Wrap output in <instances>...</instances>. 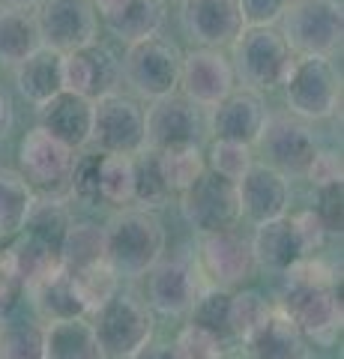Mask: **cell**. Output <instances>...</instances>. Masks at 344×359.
Instances as JSON below:
<instances>
[{
  "label": "cell",
  "instance_id": "obj_52",
  "mask_svg": "<svg viewBox=\"0 0 344 359\" xmlns=\"http://www.w3.org/2000/svg\"><path fill=\"white\" fill-rule=\"evenodd\" d=\"M221 359H240V356H234V353H225V356H221Z\"/></svg>",
  "mask_w": 344,
  "mask_h": 359
},
{
  "label": "cell",
  "instance_id": "obj_45",
  "mask_svg": "<svg viewBox=\"0 0 344 359\" xmlns=\"http://www.w3.org/2000/svg\"><path fill=\"white\" fill-rule=\"evenodd\" d=\"M305 177L312 180V186L341 183V153H336V150H317L312 165H308Z\"/></svg>",
  "mask_w": 344,
  "mask_h": 359
},
{
  "label": "cell",
  "instance_id": "obj_46",
  "mask_svg": "<svg viewBox=\"0 0 344 359\" xmlns=\"http://www.w3.org/2000/svg\"><path fill=\"white\" fill-rule=\"evenodd\" d=\"M294 224H296L299 240H303V245H305V255L317 252L320 245H324V240L329 237V233L324 231V224H320V219L315 216L312 210H305V212H299V216H294Z\"/></svg>",
  "mask_w": 344,
  "mask_h": 359
},
{
  "label": "cell",
  "instance_id": "obj_33",
  "mask_svg": "<svg viewBox=\"0 0 344 359\" xmlns=\"http://www.w3.org/2000/svg\"><path fill=\"white\" fill-rule=\"evenodd\" d=\"M33 189L13 168H0V243L15 237L33 204Z\"/></svg>",
  "mask_w": 344,
  "mask_h": 359
},
{
  "label": "cell",
  "instance_id": "obj_28",
  "mask_svg": "<svg viewBox=\"0 0 344 359\" xmlns=\"http://www.w3.org/2000/svg\"><path fill=\"white\" fill-rule=\"evenodd\" d=\"M42 48L39 25L30 9H0V63L18 66Z\"/></svg>",
  "mask_w": 344,
  "mask_h": 359
},
{
  "label": "cell",
  "instance_id": "obj_41",
  "mask_svg": "<svg viewBox=\"0 0 344 359\" xmlns=\"http://www.w3.org/2000/svg\"><path fill=\"white\" fill-rule=\"evenodd\" d=\"M207 159H209L207 162L209 171L234 180V183L254 165L252 162V147H246V144H234V141H213Z\"/></svg>",
  "mask_w": 344,
  "mask_h": 359
},
{
  "label": "cell",
  "instance_id": "obj_27",
  "mask_svg": "<svg viewBox=\"0 0 344 359\" xmlns=\"http://www.w3.org/2000/svg\"><path fill=\"white\" fill-rule=\"evenodd\" d=\"M27 294H30L33 309L39 311V318L46 323L69 320V318H87L81 299H78V294H75L72 276L66 273L63 266L57 269V273L46 276L39 285H33Z\"/></svg>",
  "mask_w": 344,
  "mask_h": 359
},
{
  "label": "cell",
  "instance_id": "obj_35",
  "mask_svg": "<svg viewBox=\"0 0 344 359\" xmlns=\"http://www.w3.org/2000/svg\"><path fill=\"white\" fill-rule=\"evenodd\" d=\"M69 276H72L75 294H78L81 306H84V314H93L99 306H105V302L120 290V276L111 269L108 261L78 269V273H69Z\"/></svg>",
  "mask_w": 344,
  "mask_h": 359
},
{
  "label": "cell",
  "instance_id": "obj_18",
  "mask_svg": "<svg viewBox=\"0 0 344 359\" xmlns=\"http://www.w3.org/2000/svg\"><path fill=\"white\" fill-rule=\"evenodd\" d=\"M180 4L183 30L201 48H228L246 27L237 0H180Z\"/></svg>",
  "mask_w": 344,
  "mask_h": 359
},
{
  "label": "cell",
  "instance_id": "obj_4",
  "mask_svg": "<svg viewBox=\"0 0 344 359\" xmlns=\"http://www.w3.org/2000/svg\"><path fill=\"white\" fill-rule=\"evenodd\" d=\"M279 21V33L296 57H332L341 48V0H287Z\"/></svg>",
  "mask_w": 344,
  "mask_h": 359
},
{
  "label": "cell",
  "instance_id": "obj_39",
  "mask_svg": "<svg viewBox=\"0 0 344 359\" xmlns=\"http://www.w3.org/2000/svg\"><path fill=\"white\" fill-rule=\"evenodd\" d=\"M0 359H42L39 323L0 320Z\"/></svg>",
  "mask_w": 344,
  "mask_h": 359
},
{
  "label": "cell",
  "instance_id": "obj_30",
  "mask_svg": "<svg viewBox=\"0 0 344 359\" xmlns=\"http://www.w3.org/2000/svg\"><path fill=\"white\" fill-rule=\"evenodd\" d=\"M105 261V228L93 222H78L69 224L60 245V266L66 273H78L93 264Z\"/></svg>",
  "mask_w": 344,
  "mask_h": 359
},
{
  "label": "cell",
  "instance_id": "obj_19",
  "mask_svg": "<svg viewBox=\"0 0 344 359\" xmlns=\"http://www.w3.org/2000/svg\"><path fill=\"white\" fill-rule=\"evenodd\" d=\"M237 195H240V216L249 222H273L287 216L291 207V180L279 174L270 165H252L246 174L237 180Z\"/></svg>",
  "mask_w": 344,
  "mask_h": 359
},
{
  "label": "cell",
  "instance_id": "obj_36",
  "mask_svg": "<svg viewBox=\"0 0 344 359\" xmlns=\"http://www.w3.org/2000/svg\"><path fill=\"white\" fill-rule=\"evenodd\" d=\"M99 201L114 207L135 204V189H132V156H105L99 165Z\"/></svg>",
  "mask_w": 344,
  "mask_h": 359
},
{
  "label": "cell",
  "instance_id": "obj_7",
  "mask_svg": "<svg viewBox=\"0 0 344 359\" xmlns=\"http://www.w3.org/2000/svg\"><path fill=\"white\" fill-rule=\"evenodd\" d=\"M180 69H183V51L165 36H147L141 42H132L123 57L126 84L135 90L141 99H162L177 93L180 87Z\"/></svg>",
  "mask_w": 344,
  "mask_h": 359
},
{
  "label": "cell",
  "instance_id": "obj_53",
  "mask_svg": "<svg viewBox=\"0 0 344 359\" xmlns=\"http://www.w3.org/2000/svg\"><path fill=\"white\" fill-rule=\"evenodd\" d=\"M162 4H168V0H162Z\"/></svg>",
  "mask_w": 344,
  "mask_h": 359
},
{
  "label": "cell",
  "instance_id": "obj_3",
  "mask_svg": "<svg viewBox=\"0 0 344 359\" xmlns=\"http://www.w3.org/2000/svg\"><path fill=\"white\" fill-rule=\"evenodd\" d=\"M296 54L275 27H242L240 36L231 42V69L234 78L254 93L275 90Z\"/></svg>",
  "mask_w": 344,
  "mask_h": 359
},
{
  "label": "cell",
  "instance_id": "obj_50",
  "mask_svg": "<svg viewBox=\"0 0 344 359\" xmlns=\"http://www.w3.org/2000/svg\"><path fill=\"white\" fill-rule=\"evenodd\" d=\"M90 4H93V9H96V15L105 21V18H111L114 13H120V9H123L129 0H90Z\"/></svg>",
  "mask_w": 344,
  "mask_h": 359
},
{
  "label": "cell",
  "instance_id": "obj_9",
  "mask_svg": "<svg viewBox=\"0 0 344 359\" xmlns=\"http://www.w3.org/2000/svg\"><path fill=\"white\" fill-rule=\"evenodd\" d=\"M180 210H183V219L192 224L201 237L219 233V231H231L242 219L237 183L216 171H209V168L186 192H180Z\"/></svg>",
  "mask_w": 344,
  "mask_h": 359
},
{
  "label": "cell",
  "instance_id": "obj_21",
  "mask_svg": "<svg viewBox=\"0 0 344 359\" xmlns=\"http://www.w3.org/2000/svg\"><path fill=\"white\" fill-rule=\"evenodd\" d=\"M39 129H46L51 138H57L69 150H81L90 144L93 132V102L72 90H60L48 102L36 108Z\"/></svg>",
  "mask_w": 344,
  "mask_h": 359
},
{
  "label": "cell",
  "instance_id": "obj_17",
  "mask_svg": "<svg viewBox=\"0 0 344 359\" xmlns=\"http://www.w3.org/2000/svg\"><path fill=\"white\" fill-rule=\"evenodd\" d=\"M237 78L231 60L219 48H195L183 54L180 90L195 108H213L234 90Z\"/></svg>",
  "mask_w": 344,
  "mask_h": 359
},
{
  "label": "cell",
  "instance_id": "obj_5",
  "mask_svg": "<svg viewBox=\"0 0 344 359\" xmlns=\"http://www.w3.org/2000/svg\"><path fill=\"white\" fill-rule=\"evenodd\" d=\"M90 323L105 359H129L156 332L153 309L141 297L126 294V290H117L105 306H99L90 314Z\"/></svg>",
  "mask_w": 344,
  "mask_h": 359
},
{
  "label": "cell",
  "instance_id": "obj_47",
  "mask_svg": "<svg viewBox=\"0 0 344 359\" xmlns=\"http://www.w3.org/2000/svg\"><path fill=\"white\" fill-rule=\"evenodd\" d=\"M18 294H21V285L13 278V273H9V266H6V257L0 252V320H6V314L13 311Z\"/></svg>",
  "mask_w": 344,
  "mask_h": 359
},
{
  "label": "cell",
  "instance_id": "obj_10",
  "mask_svg": "<svg viewBox=\"0 0 344 359\" xmlns=\"http://www.w3.org/2000/svg\"><path fill=\"white\" fill-rule=\"evenodd\" d=\"M266 156L263 165L275 168L279 174L291 177H305L308 165H312L317 147V135L312 132L305 120L294 114H266V123L254 141Z\"/></svg>",
  "mask_w": 344,
  "mask_h": 359
},
{
  "label": "cell",
  "instance_id": "obj_11",
  "mask_svg": "<svg viewBox=\"0 0 344 359\" xmlns=\"http://www.w3.org/2000/svg\"><path fill=\"white\" fill-rule=\"evenodd\" d=\"M96 144L105 156H135L147 147L144 141V108L138 99L123 93H108L93 102V132Z\"/></svg>",
  "mask_w": 344,
  "mask_h": 359
},
{
  "label": "cell",
  "instance_id": "obj_37",
  "mask_svg": "<svg viewBox=\"0 0 344 359\" xmlns=\"http://www.w3.org/2000/svg\"><path fill=\"white\" fill-rule=\"evenodd\" d=\"M159 165H162V177H165L168 192H186V189L207 171L204 153L198 147L165 150V153H159Z\"/></svg>",
  "mask_w": 344,
  "mask_h": 359
},
{
  "label": "cell",
  "instance_id": "obj_24",
  "mask_svg": "<svg viewBox=\"0 0 344 359\" xmlns=\"http://www.w3.org/2000/svg\"><path fill=\"white\" fill-rule=\"evenodd\" d=\"M15 84L30 105L39 108L42 102H48L63 90V54L46 48V45L36 48L27 60L15 66Z\"/></svg>",
  "mask_w": 344,
  "mask_h": 359
},
{
  "label": "cell",
  "instance_id": "obj_2",
  "mask_svg": "<svg viewBox=\"0 0 344 359\" xmlns=\"http://www.w3.org/2000/svg\"><path fill=\"white\" fill-rule=\"evenodd\" d=\"M165 224L150 210H120L105 224V261L120 278H141L165 255Z\"/></svg>",
  "mask_w": 344,
  "mask_h": 359
},
{
  "label": "cell",
  "instance_id": "obj_22",
  "mask_svg": "<svg viewBox=\"0 0 344 359\" xmlns=\"http://www.w3.org/2000/svg\"><path fill=\"white\" fill-rule=\"evenodd\" d=\"M249 243H252L254 264H258L261 269H270V273H287L294 264L308 257L291 216L261 222Z\"/></svg>",
  "mask_w": 344,
  "mask_h": 359
},
{
  "label": "cell",
  "instance_id": "obj_15",
  "mask_svg": "<svg viewBox=\"0 0 344 359\" xmlns=\"http://www.w3.org/2000/svg\"><path fill=\"white\" fill-rule=\"evenodd\" d=\"M120 84V60L102 42H90L84 48L63 54V90H72L84 99H102L117 93Z\"/></svg>",
  "mask_w": 344,
  "mask_h": 359
},
{
  "label": "cell",
  "instance_id": "obj_43",
  "mask_svg": "<svg viewBox=\"0 0 344 359\" xmlns=\"http://www.w3.org/2000/svg\"><path fill=\"white\" fill-rule=\"evenodd\" d=\"M312 212L320 219L326 233H341V183L315 186V207Z\"/></svg>",
  "mask_w": 344,
  "mask_h": 359
},
{
  "label": "cell",
  "instance_id": "obj_31",
  "mask_svg": "<svg viewBox=\"0 0 344 359\" xmlns=\"http://www.w3.org/2000/svg\"><path fill=\"white\" fill-rule=\"evenodd\" d=\"M69 224H72V216H69V210H66L63 201L33 198V204L25 216V224H21V233H27V237L51 245L54 252H60Z\"/></svg>",
  "mask_w": 344,
  "mask_h": 359
},
{
  "label": "cell",
  "instance_id": "obj_13",
  "mask_svg": "<svg viewBox=\"0 0 344 359\" xmlns=\"http://www.w3.org/2000/svg\"><path fill=\"white\" fill-rule=\"evenodd\" d=\"M144 141H147V150L156 153L198 147V141H201L198 108L180 93L153 99V105L144 111Z\"/></svg>",
  "mask_w": 344,
  "mask_h": 359
},
{
  "label": "cell",
  "instance_id": "obj_38",
  "mask_svg": "<svg viewBox=\"0 0 344 359\" xmlns=\"http://www.w3.org/2000/svg\"><path fill=\"white\" fill-rule=\"evenodd\" d=\"M270 311L273 306L258 290H237V294H231V332H234V341L246 344L258 332L261 323L270 318Z\"/></svg>",
  "mask_w": 344,
  "mask_h": 359
},
{
  "label": "cell",
  "instance_id": "obj_8",
  "mask_svg": "<svg viewBox=\"0 0 344 359\" xmlns=\"http://www.w3.org/2000/svg\"><path fill=\"white\" fill-rule=\"evenodd\" d=\"M75 165V150H69L46 129H30L18 147V174L33 189V195L51 201L69 198V174Z\"/></svg>",
  "mask_w": 344,
  "mask_h": 359
},
{
  "label": "cell",
  "instance_id": "obj_6",
  "mask_svg": "<svg viewBox=\"0 0 344 359\" xmlns=\"http://www.w3.org/2000/svg\"><path fill=\"white\" fill-rule=\"evenodd\" d=\"M284 102L299 120H329L341 105V75L329 57H294L284 75Z\"/></svg>",
  "mask_w": 344,
  "mask_h": 359
},
{
  "label": "cell",
  "instance_id": "obj_29",
  "mask_svg": "<svg viewBox=\"0 0 344 359\" xmlns=\"http://www.w3.org/2000/svg\"><path fill=\"white\" fill-rule=\"evenodd\" d=\"M108 30L114 33L120 42H141L147 36H156L165 25V4L162 0H129V4L105 18Z\"/></svg>",
  "mask_w": 344,
  "mask_h": 359
},
{
  "label": "cell",
  "instance_id": "obj_12",
  "mask_svg": "<svg viewBox=\"0 0 344 359\" xmlns=\"http://www.w3.org/2000/svg\"><path fill=\"white\" fill-rule=\"evenodd\" d=\"M33 15H36L42 45L57 54H69L96 42L99 15L90 0H42Z\"/></svg>",
  "mask_w": 344,
  "mask_h": 359
},
{
  "label": "cell",
  "instance_id": "obj_14",
  "mask_svg": "<svg viewBox=\"0 0 344 359\" xmlns=\"http://www.w3.org/2000/svg\"><path fill=\"white\" fill-rule=\"evenodd\" d=\"M254 255L252 243L231 228L219 233H207L201 240V255H198V269L209 287H237L249 282L254 273Z\"/></svg>",
  "mask_w": 344,
  "mask_h": 359
},
{
  "label": "cell",
  "instance_id": "obj_49",
  "mask_svg": "<svg viewBox=\"0 0 344 359\" xmlns=\"http://www.w3.org/2000/svg\"><path fill=\"white\" fill-rule=\"evenodd\" d=\"M15 123V111H13V99H9L6 90H0V141L9 135V129H13Z\"/></svg>",
  "mask_w": 344,
  "mask_h": 359
},
{
  "label": "cell",
  "instance_id": "obj_16",
  "mask_svg": "<svg viewBox=\"0 0 344 359\" xmlns=\"http://www.w3.org/2000/svg\"><path fill=\"white\" fill-rule=\"evenodd\" d=\"M207 287L201 269L188 257H174V261H159L150 269L147 278V306L159 314H188L198 294Z\"/></svg>",
  "mask_w": 344,
  "mask_h": 359
},
{
  "label": "cell",
  "instance_id": "obj_23",
  "mask_svg": "<svg viewBox=\"0 0 344 359\" xmlns=\"http://www.w3.org/2000/svg\"><path fill=\"white\" fill-rule=\"evenodd\" d=\"M42 359H105L90 318L54 320L42 327Z\"/></svg>",
  "mask_w": 344,
  "mask_h": 359
},
{
  "label": "cell",
  "instance_id": "obj_42",
  "mask_svg": "<svg viewBox=\"0 0 344 359\" xmlns=\"http://www.w3.org/2000/svg\"><path fill=\"white\" fill-rule=\"evenodd\" d=\"M99 165H102L99 153L75 156L69 174V198L81 201V204H99Z\"/></svg>",
  "mask_w": 344,
  "mask_h": 359
},
{
  "label": "cell",
  "instance_id": "obj_51",
  "mask_svg": "<svg viewBox=\"0 0 344 359\" xmlns=\"http://www.w3.org/2000/svg\"><path fill=\"white\" fill-rule=\"evenodd\" d=\"M42 0H0V9H36Z\"/></svg>",
  "mask_w": 344,
  "mask_h": 359
},
{
  "label": "cell",
  "instance_id": "obj_1",
  "mask_svg": "<svg viewBox=\"0 0 344 359\" xmlns=\"http://www.w3.org/2000/svg\"><path fill=\"white\" fill-rule=\"evenodd\" d=\"M282 311L296 323L305 341L332 347L341 335V278L315 257H303L287 269Z\"/></svg>",
  "mask_w": 344,
  "mask_h": 359
},
{
  "label": "cell",
  "instance_id": "obj_25",
  "mask_svg": "<svg viewBox=\"0 0 344 359\" xmlns=\"http://www.w3.org/2000/svg\"><path fill=\"white\" fill-rule=\"evenodd\" d=\"M249 359H308L305 339L296 330V323L282 309H273L258 332L246 341Z\"/></svg>",
  "mask_w": 344,
  "mask_h": 359
},
{
  "label": "cell",
  "instance_id": "obj_34",
  "mask_svg": "<svg viewBox=\"0 0 344 359\" xmlns=\"http://www.w3.org/2000/svg\"><path fill=\"white\" fill-rule=\"evenodd\" d=\"M132 189H135V201L141 210H153L162 207L168 198V186L162 177V165H159V153L144 147L141 153L132 156Z\"/></svg>",
  "mask_w": 344,
  "mask_h": 359
},
{
  "label": "cell",
  "instance_id": "obj_26",
  "mask_svg": "<svg viewBox=\"0 0 344 359\" xmlns=\"http://www.w3.org/2000/svg\"><path fill=\"white\" fill-rule=\"evenodd\" d=\"M4 257H6V266L13 273V278L21 285V290H30L46 276L60 269V252H54L51 245L27 237V233H21L9 249H4Z\"/></svg>",
  "mask_w": 344,
  "mask_h": 359
},
{
  "label": "cell",
  "instance_id": "obj_40",
  "mask_svg": "<svg viewBox=\"0 0 344 359\" xmlns=\"http://www.w3.org/2000/svg\"><path fill=\"white\" fill-rule=\"evenodd\" d=\"M171 353H174V359H221L228 353V347L221 344L216 335H209L188 323V327L177 332Z\"/></svg>",
  "mask_w": 344,
  "mask_h": 359
},
{
  "label": "cell",
  "instance_id": "obj_44",
  "mask_svg": "<svg viewBox=\"0 0 344 359\" xmlns=\"http://www.w3.org/2000/svg\"><path fill=\"white\" fill-rule=\"evenodd\" d=\"M246 27H273L282 18L287 0H237Z\"/></svg>",
  "mask_w": 344,
  "mask_h": 359
},
{
  "label": "cell",
  "instance_id": "obj_32",
  "mask_svg": "<svg viewBox=\"0 0 344 359\" xmlns=\"http://www.w3.org/2000/svg\"><path fill=\"white\" fill-rule=\"evenodd\" d=\"M231 294H234V290L207 285L201 294H198V299L192 302V309H188V323L209 335H216L225 347H228V341H234V332H231Z\"/></svg>",
  "mask_w": 344,
  "mask_h": 359
},
{
  "label": "cell",
  "instance_id": "obj_48",
  "mask_svg": "<svg viewBox=\"0 0 344 359\" xmlns=\"http://www.w3.org/2000/svg\"><path fill=\"white\" fill-rule=\"evenodd\" d=\"M129 359H174V353H171V344L153 341V339H150L147 344H141Z\"/></svg>",
  "mask_w": 344,
  "mask_h": 359
},
{
  "label": "cell",
  "instance_id": "obj_20",
  "mask_svg": "<svg viewBox=\"0 0 344 359\" xmlns=\"http://www.w3.org/2000/svg\"><path fill=\"white\" fill-rule=\"evenodd\" d=\"M207 123L216 141H234V144L252 147L266 123V105L261 93L246 90V87H240V90L234 87L219 105L209 108Z\"/></svg>",
  "mask_w": 344,
  "mask_h": 359
}]
</instances>
